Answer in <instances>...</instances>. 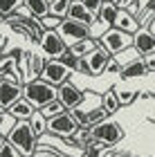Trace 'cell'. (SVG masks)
<instances>
[{
    "label": "cell",
    "instance_id": "25",
    "mask_svg": "<svg viewBox=\"0 0 155 157\" xmlns=\"http://www.w3.org/2000/svg\"><path fill=\"white\" fill-rule=\"evenodd\" d=\"M106 29H110V27H108V25H106V23H103V20H99V18H95V20H92V23H90V25H88V36L97 40V38H101V36H103V34H106Z\"/></svg>",
    "mask_w": 155,
    "mask_h": 157
},
{
    "label": "cell",
    "instance_id": "36",
    "mask_svg": "<svg viewBox=\"0 0 155 157\" xmlns=\"http://www.w3.org/2000/svg\"><path fill=\"white\" fill-rule=\"evenodd\" d=\"M74 70H76V72H83V74H90V72H88V63H86V59H76Z\"/></svg>",
    "mask_w": 155,
    "mask_h": 157
},
{
    "label": "cell",
    "instance_id": "15",
    "mask_svg": "<svg viewBox=\"0 0 155 157\" xmlns=\"http://www.w3.org/2000/svg\"><path fill=\"white\" fill-rule=\"evenodd\" d=\"M65 18H70V20H76V23H81V25H90V23L95 20V16H92L90 11H86V7H83L81 2H70Z\"/></svg>",
    "mask_w": 155,
    "mask_h": 157
},
{
    "label": "cell",
    "instance_id": "13",
    "mask_svg": "<svg viewBox=\"0 0 155 157\" xmlns=\"http://www.w3.org/2000/svg\"><path fill=\"white\" fill-rule=\"evenodd\" d=\"M112 27H115V29H122L126 34H135L139 29V20L133 16L128 9H117V16H115Z\"/></svg>",
    "mask_w": 155,
    "mask_h": 157
},
{
    "label": "cell",
    "instance_id": "48",
    "mask_svg": "<svg viewBox=\"0 0 155 157\" xmlns=\"http://www.w3.org/2000/svg\"><path fill=\"white\" fill-rule=\"evenodd\" d=\"M47 2H50V0H47Z\"/></svg>",
    "mask_w": 155,
    "mask_h": 157
},
{
    "label": "cell",
    "instance_id": "3",
    "mask_svg": "<svg viewBox=\"0 0 155 157\" xmlns=\"http://www.w3.org/2000/svg\"><path fill=\"white\" fill-rule=\"evenodd\" d=\"M90 139L101 144V146H112V144L124 139V130L115 121H97L90 128Z\"/></svg>",
    "mask_w": 155,
    "mask_h": 157
},
{
    "label": "cell",
    "instance_id": "6",
    "mask_svg": "<svg viewBox=\"0 0 155 157\" xmlns=\"http://www.w3.org/2000/svg\"><path fill=\"white\" fill-rule=\"evenodd\" d=\"M56 101H59L65 110H74V108H79L81 101H83V92L76 88L74 83L63 81V83L56 85Z\"/></svg>",
    "mask_w": 155,
    "mask_h": 157
},
{
    "label": "cell",
    "instance_id": "11",
    "mask_svg": "<svg viewBox=\"0 0 155 157\" xmlns=\"http://www.w3.org/2000/svg\"><path fill=\"white\" fill-rule=\"evenodd\" d=\"M139 56H146L155 52V36L146 29V27H139V29L133 34V45H130Z\"/></svg>",
    "mask_w": 155,
    "mask_h": 157
},
{
    "label": "cell",
    "instance_id": "16",
    "mask_svg": "<svg viewBox=\"0 0 155 157\" xmlns=\"http://www.w3.org/2000/svg\"><path fill=\"white\" fill-rule=\"evenodd\" d=\"M7 110H9V115H11V117H16L18 121H27V119H29V115H32V112L36 110V108H34V105L27 101V99L20 97L18 101H14Z\"/></svg>",
    "mask_w": 155,
    "mask_h": 157
},
{
    "label": "cell",
    "instance_id": "14",
    "mask_svg": "<svg viewBox=\"0 0 155 157\" xmlns=\"http://www.w3.org/2000/svg\"><path fill=\"white\" fill-rule=\"evenodd\" d=\"M122 78H126V81H130V78H142V76H146L149 74V70H146V65L142 61H137V59H133V61H128V63H124L122 65Z\"/></svg>",
    "mask_w": 155,
    "mask_h": 157
},
{
    "label": "cell",
    "instance_id": "42",
    "mask_svg": "<svg viewBox=\"0 0 155 157\" xmlns=\"http://www.w3.org/2000/svg\"><path fill=\"white\" fill-rule=\"evenodd\" d=\"M130 157H133V155H130ZM135 157H144V155H135Z\"/></svg>",
    "mask_w": 155,
    "mask_h": 157
},
{
    "label": "cell",
    "instance_id": "37",
    "mask_svg": "<svg viewBox=\"0 0 155 157\" xmlns=\"http://www.w3.org/2000/svg\"><path fill=\"white\" fill-rule=\"evenodd\" d=\"M146 29H149L151 34H153V36H155V18L151 20V23H149V27H146Z\"/></svg>",
    "mask_w": 155,
    "mask_h": 157
},
{
    "label": "cell",
    "instance_id": "43",
    "mask_svg": "<svg viewBox=\"0 0 155 157\" xmlns=\"http://www.w3.org/2000/svg\"><path fill=\"white\" fill-rule=\"evenodd\" d=\"M72 2H81V0H72Z\"/></svg>",
    "mask_w": 155,
    "mask_h": 157
},
{
    "label": "cell",
    "instance_id": "5",
    "mask_svg": "<svg viewBox=\"0 0 155 157\" xmlns=\"http://www.w3.org/2000/svg\"><path fill=\"white\" fill-rule=\"evenodd\" d=\"M79 130V126H76V121L74 117L70 115L68 110H63L59 112V115H54L47 119V132H52V135H59V137H74V132Z\"/></svg>",
    "mask_w": 155,
    "mask_h": 157
},
{
    "label": "cell",
    "instance_id": "24",
    "mask_svg": "<svg viewBox=\"0 0 155 157\" xmlns=\"http://www.w3.org/2000/svg\"><path fill=\"white\" fill-rule=\"evenodd\" d=\"M16 117H11L9 115V110H0V135H2V137H7V135H9V130L14 126H16Z\"/></svg>",
    "mask_w": 155,
    "mask_h": 157
},
{
    "label": "cell",
    "instance_id": "12",
    "mask_svg": "<svg viewBox=\"0 0 155 157\" xmlns=\"http://www.w3.org/2000/svg\"><path fill=\"white\" fill-rule=\"evenodd\" d=\"M83 59H86V63H88V72H90V76H99V74H103L106 63H108L110 54L106 52L103 47L97 45V47L92 49V52H90L88 56H83Z\"/></svg>",
    "mask_w": 155,
    "mask_h": 157
},
{
    "label": "cell",
    "instance_id": "39",
    "mask_svg": "<svg viewBox=\"0 0 155 157\" xmlns=\"http://www.w3.org/2000/svg\"><path fill=\"white\" fill-rule=\"evenodd\" d=\"M115 157H130V153H119V155H115Z\"/></svg>",
    "mask_w": 155,
    "mask_h": 157
},
{
    "label": "cell",
    "instance_id": "46",
    "mask_svg": "<svg viewBox=\"0 0 155 157\" xmlns=\"http://www.w3.org/2000/svg\"><path fill=\"white\" fill-rule=\"evenodd\" d=\"M0 110H5V108H2V105H0Z\"/></svg>",
    "mask_w": 155,
    "mask_h": 157
},
{
    "label": "cell",
    "instance_id": "33",
    "mask_svg": "<svg viewBox=\"0 0 155 157\" xmlns=\"http://www.w3.org/2000/svg\"><path fill=\"white\" fill-rule=\"evenodd\" d=\"M103 72H110V74H119V72H122V63L117 61V56H115V59H108Z\"/></svg>",
    "mask_w": 155,
    "mask_h": 157
},
{
    "label": "cell",
    "instance_id": "35",
    "mask_svg": "<svg viewBox=\"0 0 155 157\" xmlns=\"http://www.w3.org/2000/svg\"><path fill=\"white\" fill-rule=\"evenodd\" d=\"M142 63L146 65V70H149V72H155V52H151V54H146L144 59H142Z\"/></svg>",
    "mask_w": 155,
    "mask_h": 157
},
{
    "label": "cell",
    "instance_id": "40",
    "mask_svg": "<svg viewBox=\"0 0 155 157\" xmlns=\"http://www.w3.org/2000/svg\"><path fill=\"white\" fill-rule=\"evenodd\" d=\"M0 23H5V16H2V13H0Z\"/></svg>",
    "mask_w": 155,
    "mask_h": 157
},
{
    "label": "cell",
    "instance_id": "17",
    "mask_svg": "<svg viewBox=\"0 0 155 157\" xmlns=\"http://www.w3.org/2000/svg\"><path fill=\"white\" fill-rule=\"evenodd\" d=\"M95 47H97V40L88 36V38H81V40L72 43V45H68V52L72 56H76V59H83V56H88Z\"/></svg>",
    "mask_w": 155,
    "mask_h": 157
},
{
    "label": "cell",
    "instance_id": "29",
    "mask_svg": "<svg viewBox=\"0 0 155 157\" xmlns=\"http://www.w3.org/2000/svg\"><path fill=\"white\" fill-rule=\"evenodd\" d=\"M61 20H63V18H56V16H50V13H45L43 18H38V23H41V27H43V29H56Z\"/></svg>",
    "mask_w": 155,
    "mask_h": 157
},
{
    "label": "cell",
    "instance_id": "32",
    "mask_svg": "<svg viewBox=\"0 0 155 157\" xmlns=\"http://www.w3.org/2000/svg\"><path fill=\"white\" fill-rule=\"evenodd\" d=\"M101 2H103V0H81V5L86 7V11H90L92 16H97V11H99Z\"/></svg>",
    "mask_w": 155,
    "mask_h": 157
},
{
    "label": "cell",
    "instance_id": "47",
    "mask_svg": "<svg viewBox=\"0 0 155 157\" xmlns=\"http://www.w3.org/2000/svg\"><path fill=\"white\" fill-rule=\"evenodd\" d=\"M81 157H86V155H81Z\"/></svg>",
    "mask_w": 155,
    "mask_h": 157
},
{
    "label": "cell",
    "instance_id": "18",
    "mask_svg": "<svg viewBox=\"0 0 155 157\" xmlns=\"http://www.w3.org/2000/svg\"><path fill=\"white\" fill-rule=\"evenodd\" d=\"M18 63L14 56H0V78H14V81L20 83V76L16 72Z\"/></svg>",
    "mask_w": 155,
    "mask_h": 157
},
{
    "label": "cell",
    "instance_id": "2",
    "mask_svg": "<svg viewBox=\"0 0 155 157\" xmlns=\"http://www.w3.org/2000/svg\"><path fill=\"white\" fill-rule=\"evenodd\" d=\"M7 139L20 151V155H34V151H36V135L32 132L27 121H16V126L9 130Z\"/></svg>",
    "mask_w": 155,
    "mask_h": 157
},
{
    "label": "cell",
    "instance_id": "41",
    "mask_svg": "<svg viewBox=\"0 0 155 157\" xmlns=\"http://www.w3.org/2000/svg\"><path fill=\"white\" fill-rule=\"evenodd\" d=\"M2 141H5V137H2V135H0V146H2Z\"/></svg>",
    "mask_w": 155,
    "mask_h": 157
},
{
    "label": "cell",
    "instance_id": "20",
    "mask_svg": "<svg viewBox=\"0 0 155 157\" xmlns=\"http://www.w3.org/2000/svg\"><path fill=\"white\" fill-rule=\"evenodd\" d=\"M27 124H29L32 132L36 135V139L41 137V135H45V130H47V119L41 115V110H34L29 115V119H27Z\"/></svg>",
    "mask_w": 155,
    "mask_h": 157
},
{
    "label": "cell",
    "instance_id": "45",
    "mask_svg": "<svg viewBox=\"0 0 155 157\" xmlns=\"http://www.w3.org/2000/svg\"><path fill=\"white\" fill-rule=\"evenodd\" d=\"M0 56H2V49H0Z\"/></svg>",
    "mask_w": 155,
    "mask_h": 157
},
{
    "label": "cell",
    "instance_id": "26",
    "mask_svg": "<svg viewBox=\"0 0 155 157\" xmlns=\"http://www.w3.org/2000/svg\"><path fill=\"white\" fill-rule=\"evenodd\" d=\"M63 110H65V108H63V105H61V103H59V101H56V99H54V101L45 103L43 108H41V115H43L45 119H50V117L59 115V112H63Z\"/></svg>",
    "mask_w": 155,
    "mask_h": 157
},
{
    "label": "cell",
    "instance_id": "9",
    "mask_svg": "<svg viewBox=\"0 0 155 157\" xmlns=\"http://www.w3.org/2000/svg\"><path fill=\"white\" fill-rule=\"evenodd\" d=\"M70 72H72V70H70L61 59H50V61L43 63L41 78H45V81L52 83V85H59V83H63V81H68Z\"/></svg>",
    "mask_w": 155,
    "mask_h": 157
},
{
    "label": "cell",
    "instance_id": "10",
    "mask_svg": "<svg viewBox=\"0 0 155 157\" xmlns=\"http://www.w3.org/2000/svg\"><path fill=\"white\" fill-rule=\"evenodd\" d=\"M23 97V85L14 78H0V105L7 110L14 101Z\"/></svg>",
    "mask_w": 155,
    "mask_h": 157
},
{
    "label": "cell",
    "instance_id": "1",
    "mask_svg": "<svg viewBox=\"0 0 155 157\" xmlns=\"http://www.w3.org/2000/svg\"><path fill=\"white\" fill-rule=\"evenodd\" d=\"M23 99H27L36 110H41L45 103H50L56 99V85L47 83L45 78H29L25 85H23Z\"/></svg>",
    "mask_w": 155,
    "mask_h": 157
},
{
    "label": "cell",
    "instance_id": "4",
    "mask_svg": "<svg viewBox=\"0 0 155 157\" xmlns=\"http://www.w3.org/2000/svg\"><path fill=\"white\" fill-rule=\"evenodd\" d=\"M99 40H101V47L110 56H119L122 52H126V49L133 45V34H126L122 29L110 27V29H106V34H103Z\"/></svg>",
    "mask_w": 155,
    "mask_h": 157
},
{
    "label": "cell",
    "instance_id": "7",
    "mask_svg": "<svg viewBox=\"0 0 155 157\" xmlns=\"http://www.w3.org/2000/svg\"><path fill=\"white\" fill-rule=\"evenodd\" d=\"M38 45L43 49V54L47 59H59V56L68 49V45L63 43V38L56 34V29H45L38 36Z\"/></svg>",
    "mask_w": 155,
    "mask_h": 157
},
{
    "label": "cell",
    "instance_id": "21",
    "mask_svg": "<svg viewBox=\"0 0 155 157\" xmlns=\"http://www.w3.org/2000/svg\"><path fill=\"white\" fill-rule=\"evenodd\" d=\"M101 108L106 110V115H115V112L122 108V103H119V99L115 94V90H108L106 94L101 97Z\"/></svg>",
    "mask_w": 155,
    "mask_h": 157
},
{
    "label": "cell",
    "instance_id": "23",
    "mask_svg": "<svg viewBox=\"0 0 155 157\" xmlns=\"http://www.w3.org/2000/svg\"><path fill=\"white\" fill-rule=\"evenodd\" d=\"M23 5L34 18H43L47 13V0H23Z\"/></svg>",
    "mask_w": 155,
    "mask_h": 157
},
{
    "label": "cell",
    "instance_id": "8",
    "mask_svg": "<svg viewBox=\"0 0 155 157\" xmlns=\"http://www.w3.org/2000/svg\"><path fill=\"white\" fill-rule=\"evenodd\" d=\"M56 34L63 38L65 45H72V43L81 40V38H88V25H81L76 20H70V18H63L59 27H56Z\"/></svg>",
    "mask_w": 155,
    "mask_h": 157
},
{
    "label": "cell",
    "instance_id": "38",
    "mask_svg": "<svg viewBox=\"0 0 155 157\" xmlns=\"http://www.w3.org/2000/svg\"><path fill=\"white\" fill-rule=\"evenodd\" d=\"M153 97V92H142V94H139V99H151Z\"/></svg>",
    "mask_w": 155,
    "mask_h": 157
},
{
    "label": "cell",
    "instance_id": "28",
    "mask_svg": "<svg viewBox=\"0 0 155 157\" xmlns=\"http://www.w3.org/2000/svg\"><path fill=\"white\" fill-rule=\"evenodd\" d=\"M20 5H23V0H0V13L7 16V13L16 11Z\"/></svg>",
    "mask_w": 155,
    "mask_h": 157
},
{
    "label": "cell",
    "instance_id": "30",
    "mask_svg": "<svg viewBox=\"0 0 155 157\" xmlns=\"http://www.w3.org/2000/svg\"><path fill=\"white\" fill-rule=\"evenodd\" d=\"M0 157H23V155H20V151L14 144L2 141V146H0Z\"/></svg>",
    "mask_w": 155,
    "mask_h": 157
},
{
    "label": "cell",
    "instance_id": "44",
    "mask_svg": "<svg viewBox=\"0 0 155 157\" xmlns=\"http://www.w3.org/2000/svg\"><path fill=\"white\" fill-rule=\"evenodd\" d=\"M108 2H117V0H108Z\"/></svg>",
    "mask_w": 155,
    "mask_h": 157
},
{
    "label": "cell",
    "instance_id": "31",
    "mask_svg": "<svg viewBox=\"0 0 155 157\" xmlns=\"http://www.w3.org/2000/svg\"><path fill=\"white\" fill-rule=\"evenodd\" d=\"M29 61H32V74H34V78L41 76V70H43V59L36 56V54H29Z\"/></svg>",
    "mask_w": 155,
    "mask_h": 157
},
{
    "label": "cell",
    "instance_id": "27",
    "mask_svg": "<svg viewBox=\"0 0 155 157\" xmlns=\"http://www.w3.org/2000/svg\"><path fill=\"white\" fill-rule=\"evenodd\" d=\"M115 94L119 99V103H133L135 99H139V92H133V90H115Z\"/></svg>",
    "mask_w": 155,
    "mask_h": 157
},
{
    "label": "cell",
    "instance_id": "22",
    "mask_svg": "<svg viewBox=\"0 0 155 157\" xmlns=\"http://www.w3.org/2000/svg\"><path fill=\"white\" fill-rule=\"evenodd\" d=\"M70 2H72V0H50V2H47V13L56 16V18H65Z\"/></svg>",
    "mask_w": 155,
    "mask_h": 157
},
{
    "label": "cell",
    "instance_id": "19",
    "mask_svg": "<svg viewBox=\"0 0 155 157\" xmlns=\"http://www.w3.org/2000/svg\"><path fill=\"white\" fill-rule=\"evenodd\" d=\"M117 9H119V7H117L115 2H108V0H103L95 18H99V20H103L108 27H112V23H115V16H117Z\"/></svg>",
    "mask_w": 155,
    "mask_h": 157
},
{
    "label": "cell",
    "instance_id": "34",
    "mask_svg": "<svg viewBox=\"0 0 155 157\" xmlns=\"http://www.w3.org/2000/svg\"><path fill=\"white\" fill-rule=\"evenodd\" d=\"M86 157H101V144H97V141L88 144V148H86Z\"/></svg>",
    "mask_w": 155,
    "mask_h": 157
}]
</instances>
